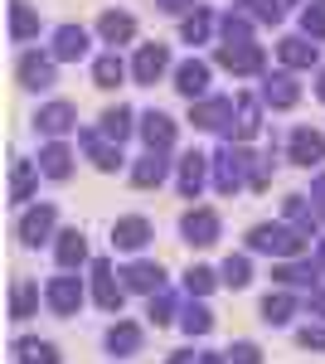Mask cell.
Returning <instances> with one entry per match:
<instances>
[{
  "mask_svg": "<svg viewBox=\"0 0 325 364\" xmlns=\"http://www.w3.org/2000/svg\"><path fill=\"white\" fill-rule=\"evenodd\" d=\"M252 170H257L252 151L238 146V141H228V146L214 156V185H218V195H233V190L252 185Z\"/></svg>",
  "mask_w": 325,
  "mask_h": 364,
  "instance_id": "cell-1",
  "label": "cell"
},
{
  "mask_svg": "<svg viewBox=\"0 0 325 364\" xmlns=\"http://www.w3.org/2000/svg\"><path fill=\"white\" fill-rule=\"evenodd\" d=\"M247 248L252 252H277V257H301L306 252V233L292 224H257L247 233Z\"/></svg>",
  "mask_w": 325,
  "mask_h": 364,
  "instance_id": "cell-2",
  "label": "cell"
},
{
  "mask_svg": "<svg viewBox=\"0 0 325 364\" xmlns=\"http://www.w3.org/2000/svg\"><path fill=\"white\" fill-rule=\"evenodd\" d=\"M233 112H238L233 97H204V102L190 107V122L204 127V132H223V127H228V136H233Z\"/></svg>",
  "mask_w": 325,
  "mask_h": 364,
  "instance_id": "cell-3",
  "label": "cell"
},
{
  "mask_svg": "<svg viewBox=\"0 0 325 364\" xmlns=\"http://www.w3.org/2000/svg\"><path fill=\"white\" fill-rule=\"evenodd\" d=\"M92 296H97V306L107 311V316H117L122 301H127V287L112 277V262H107V257H97V262H92Z\"/></svg>",
  "mask_w": 325,
  "mask_h": 364,
  "instance_id": "cell-4",
  "label": "cell"
},
{
  "mask_svg": "<svg viewBox=\"0 0 325 364\" xmlns=\"http://www.w3.org/2000/svg\"><path fill=\"white\" fill-rule=\"evenodd\" d=\"M44 296H49L54 316H78V306H82V282L78 277H54L49 287H44Z\"/></svg>",
  "mask_w": 325,
  "mask_h": 364,
  "instance_id": "cell-5",
  "label": "cell"
},
{
  "mask_svg": "<svg viewBox=\"0 0 325 364\" xmlns=\"http://www.w3.org/2000/svg\"><path fill=\"white\" fill-rule=\"evenodd\" d=\"M165 68H170V49H165V44H141V49H136V63H132L136 83H156Z\"/></svg>",
  "mask_w": 325,
  "mask_h": 364,
  "instance_id": "cell-6",
  "label": "cell"
},
{
  "mask_svg": "<svg viewBox=\"0 0 325 364\" xmlns=\"http://www.w3.org/2000/svg\"><path fill=\"white\" fill-rule=\"evenodd\" d=\"M180 228H185V238L199 243V248L218 243V214H214V209H190V214L180 219Z\"/></svg>",
  "mask_w": 325,
  "mask_h": 364,
  "instance_id": "cell-7",
  "label": "cell"
},
{
  "mask_svg": "<svg viewBox=\"0 0 325 364\" xmlns=\"http://www.w3.org/2000/svg\"><path fill=\"white\" fill-rule=\"evenodd\" d=\"M218 63L228 73H257L262 68V49L257 44H218Z\"/></svg>",
  "mask_w": 325,
  "mask_h": 364,
  "instance_id": "cell-8",
  "label": "cell"
},
{
  "mask_svg": "<svg viewBox=\"0 0 325 364\" xmlns=\"http://www.w3.org/2000/svg\"><path fill=\"white\" fill-rule=\"evenodd\" d=\"M175 87H180L190 102H194V97L204 102V87H209V63H204V58H185V63L175 68Z\"/></svg>",
  "mask_w": 325,
  "mask_h": 364,
  "instance_id": "cell-9",
  "label": "cell"
},
{
  "mask_svg": "<svg viewBox=\"0 0 325 364\" xmlns=\"http://www.w3.org/2000/svg\"><path fill=\"white\" fill-rule=\"evenodd\" d=\"M112 243L122 252H136L151 243V224L141 219V214H127V219H117V228H112Z\"/></svg>",
  "mask_w": 325,
  "mask_h": 364,
  "instance_id": "cell-10",
  "label": "cell"
},
{
  "mask_svg": "<svg viewBox=\"0 0 325 364\" xmlns=\"http://www.w3.org/2000/svg\"><path fill=\"white\" fill-rule=\"evenodd\" d=\"M78 146L92 156V166L97 170H117L122 166V151H117V141H107L102 132H78Z\"/></svg>",
  "mask_w": 325,
  "mask_h": 364,
  "instance_id": "cell-11",
  "label": "cell"
},
{
  "mask_svg": "<svg viewBox=\"0 0 325 364\" xmlns=\"http://www.w3.org/2000/svg\"><path fill=\"white\" fill-rule=\"evenodd\" d=\"M292 161L297 166H321L325 161V136L321 132H311V127H301V132H292Z\"/></svg>",
  "mask_w": 325,
  "mask_h": 364,
  "instance_id": "cell-12",
  "label": "cell"
},
{
  "mask_svg": "<svg viewBox=\"0 0 325 364\" xmlns=\"http://www.w3.org/2000/svg\"><path fill=\"white\" fill-rule=\"evenodd\" d=\"M73 122H78V112H73L68 102H49V107H39V117H34V127H39L44 136H63V132H73Z\"/></svg>",
  "mask_w": 325,
  "mask_h": 364,
  "instance_id": "cell-13",
  "label": "cell"
},
{
  "mask_svg": "<svg viewBox=\"0 0 325 364\" xmlns=\"http://www.w3.org/2000/svg\"><path fill=\"white\" fill-rule=\"evenodd\" d=\"M141 136H146L151 151H170V146H175V122L165 112H146L141 117Z\"/></svg>",
  "mask_w": 325,
  "mask_h": 364,
  "instance_id": "cell-14",
  "label": "cell"
},
{
  "mask_svg": "<svg viewBox=\"0 0 325 364\" xmlns=\"http://www.w3.org/2000/svg\"><path fill=\"white\" fill-rule=\"evenodd\" d=\"M204 180H209V156L190 151V156L180 161V195H185V199H194L199 190H204Z\"/></svg>",
  "mask_w": 325,
  "mask_h": 364,
  "instance_id": "cell-15",
  "label": "cell"
},
{
  "mask_svg": "<svg viewBox=\"0 0 325 364\" xmlns=\"http://www.w3.org/2000/svg\"><path fill=\"white\" fill-rule=\"evenodd\" d=\"M127 287L132 291H146V296H156V291H165V272H161V262H132L127 272Z\"/></svg>",
  "mask_w": 325,
  "mask_h": 364,
  "instance_id": "cell-16",
  "label": "cell"
},
{
  "mask_svg": "<svg viewBox=\"0 0 325 364\" xmlns=\"http://www.w3.org/2000/svg\"><path fill=\"white\" fill-rule=\"evenodd\" d=\"M54 204H39V209H29L25 219H20V238H25V243H44V238H49V233H54Z\"/></svg>",
  "mask_w": 325,
  "mask_h": 364,
  "instance_id": "cell-17",
  "label": "cell"
},
{
  "mask_svg": "<svg viewBox=\"0 0 325 364\" xmlns=\"http://www.w3.org/2000/svg\"><path fill=\"white\" fill-rule=\"evenodd\" d=\"M20 83L25 87H49L54 83V54H25L20 58Z\"/></svg>",
  "mask_w": 325,
  "mask_h": 364,
  "instance_id": "cell-18",
  "label": "cell"
},
{
  "mask_svg": "<svg viewBox=\"0 0 325 364\" xmlns=\"http://www.w3.org/2000/svg\"><path fill=\"white\" fill-rule=\"evenodd\" d=\"M297 97H301V87L292 73H272L262 83V102H272V107H297Z\"/></svg>",
  "mask_w": 325,
  "mask_h": 364,
  "instance_id": "cell-19",
  "label": "cell"
},
{
  "mask_svg": "<svg viewBox=\"0 0 325 364\" xmlns=\"http://www.w3.org/2000/svg\"><path fill=\"white\" fill-rule=\"evenodd\" d=\"M87 54V29L82 25H58L54 29V58H82Z\"/></svg>",
  "mask_w": 325,
  "mask_h": 364,
  "instance_id": "cell-20",
  "label": "cell"
},
{
  "mask_svg": "<svg viewBox=\"0 0 325 364\" xmlns=\"http://www.w3.org/2000/svg\"><path fill=\"white\" fill-rule=\"evenodd\" d=\"M292 316H297V296L292 291H267L262 296V321L267 326H292Z\"/></svg>",
  "mask_w": 325,
  "mask_h": 364,
  "instance_id": "cell-21",
  "label": "cell"
},
{
  "mask_svg": "<svg viewBox=\"0 0 325 364\" xmlns=\"http://www.w3.org/2000/svg\"><path fill=\"white\" fill-rule=\"evenodd\" d=\"M39 170H44L49 180H63V175L73 170V151H68L63 141H49V146L39 151Z\"/></svg>",
  "mask_w": 325,
  "mask_h": 364,
  "instance_id": "cell-22",
  "label": "cell"
},
{
  "mask_svg": "<svg viewBox=\"0 0 325 364\" xmlns=\"http://www.w3.org/2000/svg\"><path fill=\"white\" fill-rule=\"evenodd\" d=\"M15 355H20V364H63L54 340H15Z\"/></svg>",
  "mask_w": 325,
  "mask_h": 364,
  "instance_id": "cell-23",
  "label": "cell"
},
{
  "mask_svg": "<svg viewBox=\"0 0 325 364\" xmlns=\"http://www.w3.org/2000/svg\"><path fill=\"white\" fill-rule=\"evenodd\" d=\"M165 170H170V166H165V156H161V151H151V156H141V161L132 166V185L151 190V185H161V180H165Z\"/></svg>",
  "mask_w": 325,
  "mask_h": 364,
  "instance_id": "cell-24",
  "label": "cell"
},
{
  "mask_svg": "<svg viewBox=\"0 0 325 364\" xmlns=\"http://www.w3.org/2000/svg\"><path fill=\"white\" fill-rule=\"evenodd\" d=\"M97 34H102L107 44H127V39L136 34V20H132V15H122V10H107V15L97 20Z\"/></svg>",
  "mask_w": 325,
  "mask_h": 364,
  "instance_id": "cell-25",
  "label": "cell"
},
{
  "mask_svg": "<svg viewBox=\"0 0 325 364\" xmlns=\"http://www.w3.org/2000/svg\"><path fill=\"white\" fill-rule=\"evenodd\" d=\"M107 350L112 355H136V350H141V326H136V321H117L107 331Z\"/></svg>",
  "mask_w": 325,
  "mask_h": 364,
  "instance_id": "cell-26",
  "label": "cell"
},
{
  "mask_svg": "<svg viewBox=\"0 0 325 364\" xmlns=\"http://www.w3.org/2000/svg\"><path fill=\"white\" fill-rule=\"evenodd\" d=\"M34 306H39V287L20 277L15 287H10V316H15V321H29V316H34Z\"/></svg>",
  "mask_w": 325,
  "mask_h": 364,
  "instance_id": "cell-27",
  "label": "cell"
},
{
  "mask_svg": "<svg viewBox=\"0 0 325 364\" xmlns=\"http://www.w3.org/2000/svg\"><path fill=\"white\" fill-rule=\"evenodd\" d=\"M277 54H282L287 68H311V63H316V44H311V39H282Z\"/></svg>",
  "mask_w": 325,
  "mask_h": 364,
  "instance_id": "cell-28",
  "label": "cell"
},
{
  "mask_svg": "<svg viewBox=\"0 0 325 364\" xmlns=\"http://www.w3.org/2000/svg\"><path fill=\"white\" fill-rule=\"evenodd\" d=\"M54 252H58V267H68V272H73L82 257H87V243H82L78 228H68V233H58V248Z\"/></svg>",
  "mask_w": 325,
  "mask_h": 364,
  "instance_id": "cell-29",
  "label": "cell"
},
{
  "mask_svg": "<svg viewBox=\"0 0 325 364\" xmlns=\"http://www.w3.org/2000/svg\"><path fill=\"white\" fill-rule=\"evenodd\" d=\"M97 132H102L107 141H117V146H122V141L132 136V107H107V112H102V127H97Z\"/></svg>",
  "mask_w": 325,
  "mask_h": 364,
  "instance_id": "cell-30",
  "label": "cell"
},
{
  "mask_svg": "<svg viewBox=\"0 0 325 364\" xmlns=\"http://www.w3.org/2000/svg\"><path fill=\"white\" fill-rule=\"evenodd\" d=\"M272 277L282 282V287H311V291H316V277H321V267H316V262H311V267H297V262H282V267H277Z\"/></svg>",
  "mask_w": 325,
  "mask_h": 364,
  "instance_id": "cell-31",
  "label": "cell"
},
{
  "mask_svg": "<svg viewBox=\"0 0 325 364\" xmlns=\"http://www.w3.org/2000/svg\"><path fill=\"white\" fill-rule=\"evenodd\" d=\"M122 78H127V63H122L117 54H102L97 63H92V83L97 87H117Z\"/></svg>",
  "mask_w": 325,
  "mask_h": 364,
  "instance_id": "cell-32",
  "label": "cell"
},
{
  "mask_svg": "<svg viewBox=\"0 0 325 364\" xmlns=\"http://www.w3.org/2000/svg\"><path fill=\"white\" fill-rule=\"evenodd\" d=\"M257 122H262V117H257V97H238V127H233V136H228V141L243 146V141L257 132Z\"/></svg>",
  "mask_w": 325,
  "mask_h": 364,
  "instance_id": "cell-33",
  "label": "cell"
},
{
  "mask_svg": "<svg viewBox=\"0 0 325 364\" xmlns=\"http://www.w3.org/2000/svg\"><path fill=\"white\" fill-rule=\"evenodd\" d=\"M180 326H185V336H209V331H214V311L194 301V306L180 311Z\"/></svg>",
  "mask_w": 325,
  "mask_h": 364,
  "instance_id": "cell-34",
  "label": "cell"
},
{
  "mask_svg": "<svg viewBox=\"0 0 325 364\" xmlns=\"http://www.w3.org/2000/svg\"><path fill=\"white\" fill-rule=\"evenodd\" d=\"M10 34H15V39H29V34H39V15L29 10L25 0H15V5H10Z\"/></svg>",
  "mask_w": 325,
  "mask_h": 364,
  "instance_id": "cell-35",
  "label": "cell"
},
{
  "mask_svg": "<svg viewBox=\"0 0 325 364\" xmlns=\"http://www.w3.org/2000/svg\"><path fill=\"white\" fill-rule=\"evenodd\" d=\"M218 29H223V44H247V34H252V20H247L243 10H228V15L218 20Z\"/></svg>",
  "mask_w": 325,
  "mask_h": 364,
  "instance_id": "cell-36",
  "label": "cell"
},
{
  "mask_svg": "<svg viewBox=\"0 0 325 364\" xmlns=\"http://www.w3.org/2000/svg\"><path fill=\"white\" fill-rule=\"evenodd\" d=\"M29 190H34V166L29 161H10V199H29Z\"/></svg>",
  "mask_w": 325,
  "mask_h": 364,
  "instance_id": "cell-37",
  "label": "cell"
},
{
  "mask_svg": "<svg viewBox=\"0 0 325 364\" xmlns=\"http://www.w3.org/2000/svg\"><path fill=\"white\" fill-rule=\"evenodd\" d=\"M209 29H214V15H209V10L199 5L190 20L180 25V34H185V44H204V39H209Z\"/></svg>",
  "mask_w": 325,
  "mask_h": 364,
  "instance_id": "cell-38",
  "label": "cell"
},
{
  "mask_svg": "<svg viewBox=\"0 0 325 364\" xmlns=\"http://www.w3.org/2000/svg\"><path fill=\"white\" fill-rule=\"evenodd\" d=\"M247 282H252V262H247V257H228V262H223V287L243 291Z\"/></svg>",
  "mask_w": 325,
  "mask_h": 364,
  "instance_id": "cell-39",
  "label": "cell"
},
{
  "mask_svg": "<svg viewBox=\"0 0 325 364\" xmlns=\"http://www.w3.org/2000/svg\"><path fill=\"white\" fill-rule=\"evenodd\" d=\"M146 316H151V326H170V321H175V296H170V291H156V296L146 301Z\"/></svg>",
  "mask_w": 325,
  "mask_h": 364,
  "instance_id": "cell-40",
  "label": "cell"
},
{
  "mask_svg": "<svg viewBox=\"0 0 325 364\" xmlns=\"http://www.w3.org/2000/svg\"><path fill=\"white\" fill-rule=\"evenodd\" d=\"M247 20H262V25H277L282 20V0H243Z\"/></svg>",
  "mask_w": 325,
  "mask_h": 364,
  "instance_id": "cell-41",
  "label": "cell"
},
{
  "mask_svg": "<svg viewBox=\"0 0 325 364\" xmlns=\"http://www.w3.org/2000/svg\"><path fill=\"white\" fill-rule=\"evenodd\" d=\"M214 272H209V267H190V272H185V291H190V296H209V291H214Z\"/></svg>",
  "mask_w": 325,
  "mask_h": 364,
  "instance_id": "cell-42",
  "label": "cell"
},
{
  "mask_svg": "<svg viewBox=\"0 0 325 364\" xmlns=\"http://www.w3.org/2000/svg\"><path fill=\"white\" fill-rule=\"evenodd\" d=\"M223 360H228V364H262V350H257L252 340H238V345L223 350Z\"/></svg>",
  "mask_w": 325,
  "mask_h": 364,
  "instance_id": "cell-43",
  "label": "cell"
},
{
  "mask_svg": "<svg viewBox=\"0 0 325 364\" xmlns=\"http://www.w3.org/2000/svg\"><path fill=\"white\" fill-rule=\"evenodd\" d=\"M301 25H306V34H311V39H325V0H316V5H306Z\"/></svg>",
  "mask_w": 325,
  "mask_h": 364,
  "instance_id": "cell-44",
  "label": "cell"
},
{
  "mask_svg": "<svg viewBox=\"0 0 325 364\" xmlns=\"http://www.w3.org/2000/svg\"><path fill=\"white\" fill-rule=\"evenodd\" d=\"M297 345H301V350H325V326H301Z\"/></svg>",
  "mask_w": 325,
  "mask_h": 364,
  "instance_id": "cell-45",
  "label": "cell"
},
{
  "mask_svg": "<svg viewBox=\"0 0 325 364\" xmlns=\"http://www.w3.org/2000/svg\"><path fill=\"white\" fill-rule=\"evenodd\" d=\"M311 204H316V214H321V219H325V175H321V180H316V190H311Z\"/></svg>",
  "mask_w": 325,
  "mask_h": 364,
  "instance_id": "cell-46",
  "label": "cell"
},
{
  "mask_svg": "<svg viewBox=\"0 0 325 364\" xmlns=\"http://www.w3.org/2000/svg\"><path fill=\"white\" fill-rule=\"evenodd\" d=\"M170 364H199V355L194 350H180V355H170Z\"/></svg>",
  "mask_w": 325,
  "mask_h": 364,
  "instance_id": "cell-47",
  "label": "cell"
},
{
  "mask_svg": "<svg viewBox=\"0 0 325 364\" xmlns=\"http://www.w3.org/2000/svg\"><path fill=\"white\" fill-rule=\"evenodd\" d=\"M156 5H161V10H170V15H175V10H185V5H194V0H156Z\"/></svg>",
  "mask_w": 325,
  "mask_h": 364,
  "instance_id": "cell-48",
  "label": "cell"
},
{
  "mask_svg": "<svg viewBox=\"0 0 325 364\" xmlns=\"http://www.w3.org/2000/svg\"><path fill=\"white\" fill-rule=\"evenodd\" d=\"M199 364H228L223 355H199Z\"/></svg>",
  "mask_w": 325,
  "mask_h": 364,
  "instance_id": "cell-49",
  "label": "cell"
},
{
  "mask_svg": "<svg viewBox=\"0 0 325 364\" xmlns=\"http://www.w3.org/2000/svg\"><path fill=\"white\" fill-rule=\"evenodd\" d=\"M316 92H321V97H325V68H321V83H316Z\"/></svg>",
  "mask_w": 325,
  "mask_h": 364,
  "instance_id": "cell-50",
  "label": "cell"
},
{
  "mask_svg": "<svg viewBox=\"0 0 325 364\" xmlns=\"http://www.w3.org/2000/svg\"><path fill=\"white\" fill-rule=\"evenodd\" d=\"M316 267H325V243H321V257H316Z\"/></svg>",
  "mask_w": 325,
  "mask_h": 364,
  "instance_id": "cell-51",
  "label": "cell"
},
{
  "mask_svg": "<svg viewBox=\"0 0 325 364\" xmlns=\"http://www.w3.org/2000/svg\"><path fill=\"white\" fill-rule=\"evenodd\" d=\"M282 5H292V0H282Z\"/></svg>",
  "mask_w": 325,
  "mask_h": 364,
  "instance_id": "cell-52",
  "label": "cell"
}]
</instances>
